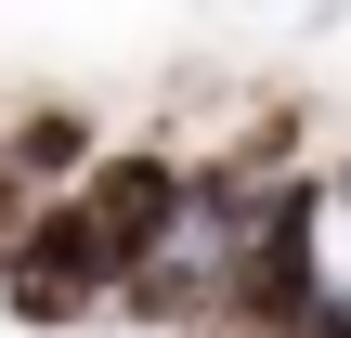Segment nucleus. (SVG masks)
I'll return each mask as SVG.
<instances>
[{
	"label": "nucleus",
	"instance_id": "nucleus-1",
	"mask_svg": "<svg viewBox=\"0 0 351 338\" xmlns=\"http://www.w3.org/2000/svg\"><path fill=\"white\" fill-rule=\"evenodd\" d=\"M78 208H91V248H104V274L130 287L143 261H169V248H182V221H195V182H182L156 143H130V156H91Z\"/></svg>",
	"mask_w": 351,
	"mask_h": 338
},
{
	"label": "nucleus",
	"instance_id": "nucleus-3",
	"mask_svg": "<svg viewBox=\"0 0 351 338\" xmlns=\"http://www.w3.org/2000/svg\"><path fill=\"white\" fill-rule=\"evenodd\" d=\"M0 300H13V326H78V313H91V287H78V274H52V261H13V274H0Z\"/></svg>",
	"mask_w": 351,
	"mask_h": 338
},
{
	"label": "nucleus",
	"instance_id": "nucleus-2",
	"mask_svg": "<svg viewBox=\"0 0 351 338\" xmlns=\"http://www.w3.org/2000/svg\"><path fill=\"white\" fill-rule=\"evenodd\" d=\"M0 156H13L26 182H91V117H78V104H26V117L0 130Z\"/></svg>",
	"mask_w": 351,
	"mask_h": 338
}]
</instances>
